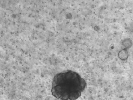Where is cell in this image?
<instances>
[{"label":"cell","mask_w":133,"mask_h":100,"mask_svg":"<svg viewBox=\"0 0 133 100\" xmlns=\"http://www.w3.org/2000/svg\"><path fill=\"white\" fill-rule=\"evenodd\" d=\"M87 83L77 73L67 70L56 74L54 78L51 92L62 100H76L79 97Z\"/></svg>","instance_id":"1"},{"label":"cell","mask_w":133,"mask_h":100,"mask_svg":"<svg viewBox=\"0 0 133 100\" xmlns=\"http://www.w3.org/2000/svg\"><path fill=\"white\" fill-rule=\"evenodd\" d=\"M67 17L68 18H70V17H72V15H71L70 14H68L67 15Z\"/></svg>","instance_id":"2"}]
</instances>
